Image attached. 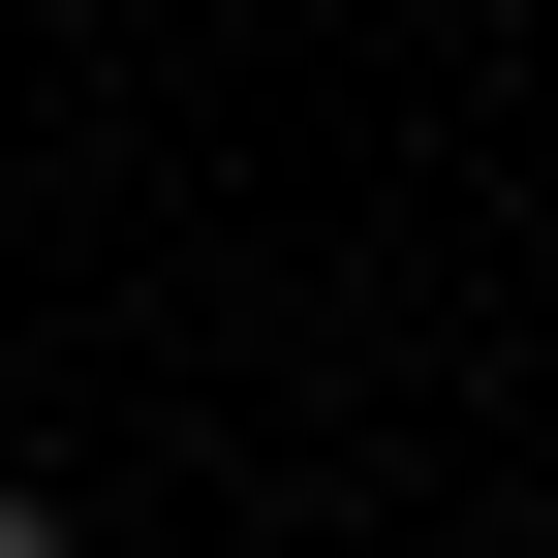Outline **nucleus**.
<instances>
[{
  "mask_svg": "<svg viewBox=\"0 0 558 558\" xmlns=\"http://www.w3.org/2000/svg\"><path fill=\"white\" fill-rule=\"evenodd\" d=\"M0 558H62V497H0Z\"/></svg>",
  "mask_w": 558,
  "mask_h": 558,
  "instance_id": "nucleus-1",
  "label": "nucleus"
}]
</instances>
